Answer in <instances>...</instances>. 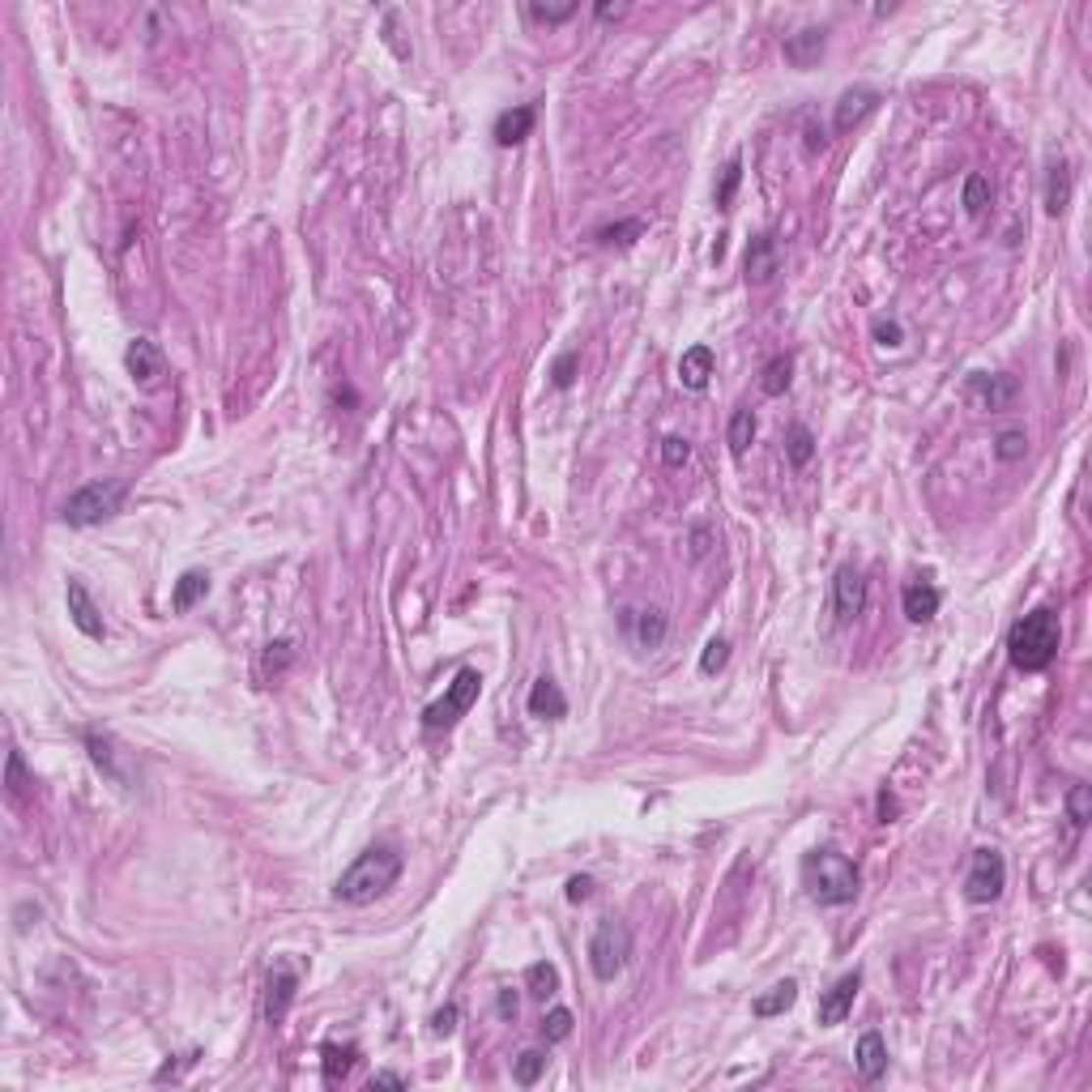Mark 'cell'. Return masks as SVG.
I'll return each instance as SVG.
<instances>
[{
  "label": "cell",
  "instance_id": "cell-1",
  "mask_svg": "<svg viewBox=\"0 0 1092 1092\" xmlns=\"http://www.w3.org/2000/svg\"><path fill=\"white\" fill-rule=\"evenodd\" d=\"M401 866H406V858L392 850V845H372V850H363L341 870V879L334 883V897L346 905H372L401 879Z\"/></svg>",
  "mask_w": 1092,
  "mask_h": 1092
},
{
  "label": "cell",
  "instance_id": "cell-2",
  "mask_svg": "<svg viewBox=\"0 0 1092 1092\" xmlns=\"http://www.w3.org/2000/svg\"><path fill=\"white\" fill-rule=\"evenodd\" d=\"M1059 645H1063V628H1059V615L1054 610H1028L1024 619L1012 623L1008 632V657L1015 670L1024 674H1037L1046 670L1054 657H1059Z\"/></svg>",
  "mask_w": 1092,
  "mask_h": 1092
},
{
  "label": "cell",
  "instance_id": "cell-3",
  "mask_svg": "<svg viewBox=\"0 0 1092 1092\" xmlns=\"http://www.w3.org/2000/svg\"><path fill=\"white\" fill-rule=\"evenodd\" d=\"M803 883L819 905H850L858 897V866L832 845H819L803 858Z\"/></svg>",
  "mask_w": 1092,
  "mask_h": 1092
},
{
  "label": "cell",
  "instance_id": "cell-4",
  "mask_svg": "<svg viewBox=\"0 0 1092 1092\" xmlns=\"http://www.w3.org/2000/svg\"><path fill=\"white\" fill-rule=\"evenodd\" d=\"M125 495H129L125 478H98V483H85L81 491H73L65 499V508H60V517H65V525H73V530H90V525L116 517Z\"/></svg>",
  "mask_w": 1092,
  "mask_h": 1092
},
{
  "label": "cell",
  "instance_id": "cell-5",
  "mask_svg": "<svg viewBox=\"0 0 1092 1092\" xmlns=\"http://www.w3.org/2000/svg\"><path fill=\"white\" fill-rule=\"evenodd\" d=\"M478 692H483V674H478L474 666L457 670V679L448 683V692L440 696L436 704H427V708H423V730H427V734L452 730V726H457V721H461V717H465V713H470V708H474Z\"/></svg>",
  "mask_w": 1092,
  "mask_h": 1092
},
{
  "label": "cell",
  "instance_id": "cell-6",
  "mask_svg": "<svg viewBox=\"0 0 1092 1092\" xmlns=\"http://www.w3.org/2000/svg\"><path fill=\"white\" fill-rule=\"evenodd\" d=\"M628 961H632V930L615 922V917L598 922L594 939H589V968H594V977L615 981L623 968H628Z\"/></svg>",
  "mask_w": 1092,
  "mask_h": 1092
},
{
  "label": "cell",
  "instance_id": "cell-7",
  "mask_svg": "<svg viewBox=\"0 0 1092 1092\" xmlns=\"http://www.w3.org/2000/svg\"><path fill=\"white\" fill-rule=\"evenodd\" d=\"M1008 888V862H1003L999 850H977L973 862H968V875H964V897L973 905H990L1003 897Z\"/></svg>",
  "mask_w": 1092,
  "mask_h": 1092
},
{
  "label": "cell",
  "instance_id": "cell-8",
  "mask_svg": "<svg viewBox=\"0 0 1092 1092\" xmlns=\"http://www.w3.org/2000/svg\"><path fill=\"white\" fill-rule=\"evenodd\" d=\"M81 743H85V752H90V759L98 768L107 772V777H112L116 785H125V790H132V759H129V752L125 747H120L112 734H98V730H85L81 734Z\"/></svg>",
  "mask_w": 1092,
  "mask_h": 1092
},
{
  "label": "cell",
  "instance_id": "cell-9",
  "mask_svg": "<svg viewBox=\"0 0 1092 1092\" xmlns=\"http://www.w3.org/2000/svg\"><path fill=\"white\" fill-rule=\"evenodd\" d=\"M294 990H299V968H294L290 961H278L274 968H269V977H265V1003H261V1012H265L269 1024L286 1020V1012H290V1003H294Z\"/></svg>",
  "mask_w": 1092,
  "mask_h": 1092
},
{
  "label": "cell",
  "instance_id": "cell-10",
  "mask_svg": "<svg viewBox=\"0 0 1092 1092\" xmlns=\"http://www.w3.org/2000/svg\"><path fill=\"white\" fill-rule=\"evenodd\" d=\"M866 606V581L858 568H837V576H832V615H837V623L845 628V623H854L858 615H862Z\"/></svg>",
  "mask_w": 1092,
  "mask_h": 1092
},
{
  "label": "cell",
  "instance_id": "cell-11",
  "mask_svg": "<svg viewBox=\"0 0 1092 1092\" xmlns=\"http://www.w3.org/2000/svg\"><path fill=\"white\" fill-rule=\"evenodd\" d=\"M968 397L977 401L981 410H1008L1012 401H1015V392H1020V380L1015 376H986V372H973L968 376Z\"/></svg>",
  "mask_w": 1092,
  "mask_h": 1092
},
{
  "label": "cell",
  "instance_id": "cell-12",
  "mask_svg": "<svg viewBox=\"0 0 1092 1092\" xmlns=\"http://www.w3.org/2000/svg\"><path fill=\"white\" fill-rule=\"evenodd\" d=\"M125 367H129V376L137 380L141 389H154L158 376L167 372V359H163V350H158L150 338H132L129 350H125Z\"/></svg>",
  "mask_w": 1092,
  "mask_h": 1092
},
{
  "label": "cell",
  "instance_id": "cell-13",
  "mask_svg": "<svg viewBox=\"0 0 1092 1092\" xmlns=\"http://www.w3.org/2000/svg\"><path fill=\"white\" fill-rule=\"evenodd\" d=\"M65 598H69V619H73V628H78L81 636H90V641H103V636H107V623H103V610L94 606L90 589H85L81 581H69Z\"/></svg>",
  "mask_w": 1092,
  "mask_h": 1092
},
{
  "label": "cell",
  "instance_id": "cell-14",
  "mask_svg": "<svg viewBox=\"0 0 1092 1092\" xmlns=\"http://www.w3.org/2000/svg\"><path fill=\"white\" fill-rule=\"evenodd\" d=\"M619 623H623V632H628L641 649H661V641H666V628H670L666 610H657V606H645V610H623V619H619Z\"/></svg>",
  "mask_w": 1092,
  "mask_h": 1092
},
{
  "label": "cell",
  "instance_id": "cell-15",
  "mask_svg": "<svg viewBox=\"0 0 1092 1092\" xmlns=\"http://www.w3.org/2000/svg\"><path fill=\"white\" fill-rule=\"evenodd\" d=\"M781 274V243L777 235H755L747 243V282L752 286H768Z\"/></svg>",
  "mask_w": 1092,
  "mask_h": 1092
},
{
  "label": "cell",
  "instance_id": "cell-16",
  "mask_svg": "<svg viewBox=\"0 0 1092 1092\" xmlns=\"http://www.w3.org/2000/svg\"><path fill=\"white\" fill-rule=\"evenodd\" d=\"M879 107V90H870V85H854V90H845L837 98V112H832V129L837 132H850L858 129L862 120Z\"/></svg>",
  "mask_w": 1092,
  "mask_h": 1092
},
{
  "label": "cell",
  "instance_id": "cell-17",
  "mask_svg": "<svg viewBox=\"0 0 1092 1092\" xmlns=\"http://www.w3.org/2000/svg\"><path fill=\"white\" fill-rule=\"evenodd\" d=\"M858 986H862V973H845L841 981H832V986L824 990V999H819V1024L824 1028H832V1024H841L845 1015H850V1008H854V995H858Z\"/></svg>",
  "mask_w": 1092,
  "mask_h": 1092
},
{
  "label": "cell",
  "instance_id": "cell-18",
  "mask_svg": "<svg viewBox=\"0 0 1092 1092\" xmlns=\"http://www.w3.org/2000/svg\"><path fill=\"white\" fill-rule=\"evenodd\" d=\"M824 47H828V30L824 26H806L799 34H790V39L781 43V52H785V60H790L794 69H811L815 60L824 56Z\"/></svg>",
  "mask_w": 1092,
  "mask_h": 1092
},
{
  "label": "cell",
  "instance_id": "cell-19",
  "mask_svg": "<svg viewBox=\"0 0 1092 1092\" xmlns=\"http://www.w3.org/2000/svg\"><path fill=\"white\" fill-rule=\"evenodd\" d=\"M534 120H538V112L530 103H521V107H508V112H499L495 116V129H491V137H495V145H521L525 137H530L534 132Z\"/></svg>",
  "mask_w": 1092,
  "mask_h": 1092
},
{
  "label": "cell",
  "instance_id": "cell-20",
  "mask_svg": "<svg viewBox=\"0 0 1092 1092\" xmlns=\"http://www.w3.org/2000/svg\"><path fill=\"white\" fill-rule=\"evenodd\" d=\"M530 713L534 717H543V721H559V717H568V696L559 692V683L555 679H538L534 683V692H530Z\"/></svg>",
  "mask_w": 1092,
  "mask_h": 1092
},
{
  "label": "cell",
  "instance_id": "cell-21",
  "mask_svg": "<svg viewBox=\"0 0 1092 1092\" xmlns=\"http://www.w3.org/2000/svg\"><path fill=\"white\" fill-rule=\"evenodd\" d=\"M854 1063H858V1075L875 1084V1079L888 1071V1046H883V1037L879 1033H862V1037H858Z\"/></svg>",
  "mask_w": 1092,
  "mask_h": 1092
},
{
  "label": "cell",
  "instance_id": "cell-22",
  "mask_svg": "<svg viewBox=\"0 0 1092 1092\" xmlns=\"http://www.w3.org/2000/svg\"><path fill=\"white\" fill-rule=\"evenodd\" d=\"M1066 205H1071V167L1063 158H1050L1046 167V214L1059 218Z\"/></svg>",
  "mask_w": 1092,
  "mask_h": 1092
},
{
  "label": "cell",
  "instance_id": "cell-23",
  "mask_svg": "<svg viewBox=\"0 0 1092 1092\" xmlns=\"http://www.w3.org/2000/svg\"><path fill=\"white\" fill-rule=\"evenodd\" d=\"M713 367H717V359H713V350H708V346L683 350V359H679V380H683V389L701 392V389L708 385V376H713Z\"/></svg>",
  "mask_w": 1092,
  "mask_h": 1092
},
{
  "label": "cell",
  "instance_id": "cell-24",
  "mask_svg": "<svg viewBox=\"0 0 1092 1092\" xmlns=\"http://www.w3.org/2000/svg\"><path fill=\"white\" fill-rule=\"evenodd\" d=\"M939 602H943L939 589L926 585V581H922V585H910V589L901 594V606H905V619H910V623H930V619L939 615Z\"/></svg>",
  "mask_w": 1092,
  "mask_h": 1092
},
{
  "label": "cell",
  "instance_id": "cell-25",
  "mask_svg": "<svg viewBox=\"0 0 1092 1092\" xmlns=\"http://www.w3.org/2000/svg\"><path fill=\"white\" fill-rule=\"evenodd\" d=\"M794 1003H799V981H777V986L768 990V995H759L755 1003H752V1015H759V1020H772V1015H785L794 1008Z\"/></svg>",
  "mask_w": 1092,
  "mask_h": 1092
},
{
  "label": "cell",
  "instance_id": "cell-26",
  "mask_svg": "<svg viewBox=\"0 0 1092 1092\" xmlns=\"http://www.w3.org/2000/svg\"><path fill=\"white\" fill-rule=\"evenodd\" d=\"M354 1063H359V1046H338V1041H325L321 1046V1071L329 1084L346 1079L354 1071Z\"/></svg>",
  "mask_w": 1092,
  "mask_h": 1092
},
{
  "label": "cell",
  "instance_id": "cell-27",
  "mask_svg": "<svg viewBox=\"0 0 1092 1092\" xmlns=\"http://www.w3.org/2000/svg\"><path fill=\"white\" fill-rule=\"evenodd\" d=\"M210 594V576L205 572H183L180 581H176V594H171V610H180V615H188V610L201 602V598Z\"/></svg>",
  "mask_w": 1092,
  "mask_h": 1092
},
{
  "label": "cell",
  "instance_id": "cell-28",
  "mask_svg": "<svg viewBox=\"0 0 1092 1092\" xmlns=\"http://www.w3.org/2000/svg\"><path fill=\"white\" fill-rule=\"evenodd\" d=\"M794 385V359L790 354H777V359L764 363V376H759V389L768 392V397H781L785 389Z\"/></svg>",
  "mask_w": 1092,
  "mask_h": 1092
},
{
  "label": "cell",
  "instance_id": "cell-29",
  "mask_svg": "<svg viewBox=\"0 0 1092 1092\" xmlns=\"http://www.w3.org/2000/svg\"><path fill=\"white\" fill-rule=\"evenodd\" d=\"M752 440H755V414H752V410H734L730 432H726L730 452H734V457H743V452L752 448Z\"/></svg>",
  "mask_w": 1092,
  "mask_h": 1092
},
{
  "label": "cell",
  "instance_id": "cell-30",
  "mask_svg": "<svg viewBox=\"0 0 1092 1092\" xmlns=\"http://www.w3.org/2000/svg\"><path fill=\"white\" fill-rule=\"evenodd\" d=\"M785 452H790V465H794V470H806V465H811V457H815V436H811V427L794 423Z\"/></svg>",
  "mask_w": 1092,
  "mask_h": 1092
},
{
  "label": "cell",
  "instance_id": "cell-31",
  "mask_svg": "<svg viewBox=\"0 0 1092 1092\" xmlns=\"http://www.w3.org/2000/svg\"><path fill=\"white\" fill-rule=\"evenodd\" d=\"M1066 819H1071V828H1084L1092 819V790L1084 781H1075L1071 790H1066Z\"/></svg>",
  "mask_w": 1092,
  "mask_h": 1092
},
{
  "label": "cell",
  "instance_id": "cell-32",
  "mask_svg": "<svg viewBox=\"0 0 1092 1092\" xmlns=\"http://www.w3.org/2000/svg\"><path fill=\"white\" fill-rule=\"evenodd\" d=\"M525 986H530L538 999L555 995V990H559V973H555V964H546V961L530 964V968H525Z\"/></svg>",
  "mask_w": 1092,
  "mask_h": 1092
},
{
  "label": "cell",
  "instance_id": "cell-33",
  "mask_svg": "<svg viewBox=\"0 0 1092 1092\" xmlns=\"http://www.w3.org/2000/svg\"><path fill=\"white\" fill-rule=\"evenodd\" d=\"M543 1071H546V1054L543 1050H525V1054H517V1063H512V1075H517V1084H538V1079H543Z\"/></svg>",
  "mask_w": 1092,
  "mask_h": 1092
},
{
  "label": "cell",
  "instance_id": "cell-34",
  "mask_svg": "<svg viewBox=\"0 0 1092 1092\" xmlns=\"http://www.w3.org/2000/svg\"><path fill=\"white\" fill-rule=\"evenodd\" d=\"M641 235H645V223H641V218H628V223L602 227V231H598L594 239H598V243H606V248H610V243H619V248H628V243H636Z\"/></svg>",
  "mask_w": 1092,
  "mask_h": 1092
},
{
  "label": "cell",
  "instance_id": "cell-35",
  "mask_svg": "<svg viewBox=\"0 0 1092 1092\" xmlns=\"http://www.w3.org/2000/svg\"><path fill=\"white\" fill-rule=\"evenodd\" d=\"M739 183H743V163H739V158H730L726 171H721V183H717V210H730Z\"/></svg>",
  "mask_w": 1092,
  "mask_h": 1092
},
{
  "label": "cell",
  "instance_id": "cell-36",
  "mask_svg": "<svg viewBox=\"0 0 1092 1092\" xmlns=\"http://www.w3.org/2000/svg\"><path fill=\"white\" fill-rule=\"evenodd\" d=\"M1028 452V436L1020 432V427H1012V432H999V440H995V457L999 461H1020Z\"/></svg>",
  "mask_w": 1092,
  "mask_h": 1092
},
{
  "label": "cell",
  "instance_id": "cell-37",
  "mask_svg": "<svg viewBox=\"0 0 1092 1092\" xmlns=\"http://www.w3.org/2000/svg\"><path fill=\"white\" fill-rule=\"evenodd\" d=\"M572 1024H576V1015H572L568 1008H555V1012L543 1015V1037H546V1041H568V1037H572Z\"/></svg>",
  "mask_w": 1092,
  "mask_h": 1092
},
{
  "label": "cell",
  "instance_id": "cell-38",
  "mask_svg": "<svg viewBox=\"0 0 1092 1092\" xmlns=\"http://www.w3.org/2000/svg\"><path fill=\"white\" fill-rule=\"evenodd\" d=\"M726 661H730V641H726V636H713V641L704 645V653H701V674L726 670Z\"/></svg>",
  "mask_w": 1092,
  "mask_h": 1092
},
{
  "label": "cell",
  "instance_id": "cell-39",
  "mask_svg": "<svg viewBox=\"0 0 1092 1092\" xmlns=\"http://www.w3.org/2000/svg\"><path fill=\"white\" fill-rule=\"evenodd\" d=\"M525 18L530 22H538V26H559V22H568V18H576V5H559V9H550V5H525Z\"/></svg>",
  "mask_w": 1092,
  "mask_h": 1092
},
{
  "label": "cell",
  "instance_id": "cell-40",
  "mask_svg": "<svg viewBox=\"0 0 1092 1092\" xmlns=\"http://www.w3.org/2000/svg\"><path fill=\"white\" fill-rule=\"evenodd\" d=\"M990 205V180L986 176H968L964 180V210L968 214H981Z\"/></svg>",
  "mask_w": 1092,
  "mask_h": 1092
},
{
  "label": "cell",
  "instance_id": "cell-41",
  "mask_svg": "<svg viewBox=\"0 0 1092 1092\" xmlns=\"http://www.w3.org/2000/svg\"><path fill=\"white\" fill-rule=\"evenodd\" d=\"M290 657H294V645H290V641H274V645H265L261 670H265V674H282V670L290 666Z\"/></svg>",
  "mask_w": 1092,
  "mask_h": 1092
},
{
  "label": "cell",
  "instance_id": "cell-42",
  "mask_svg": "<svg viewBox=\"0 0 1092 1092\" xmlns=\"http://www.w3.org/2000/svg\"><path fill=\"white\" fill-rule=\"evenodd\" d=\"M661 461H666L670 470H679V465L692 461V444H687L683 436H666L661 440Z\"/></svg>",
  "mask_w": 1092,
  "mask_h": 1092
},
{
  "label": "cell",
  "instance_id": "cell-43",
  "mask_svg": "<svg viewBox=\"0 0 1092 1092\" xmlns=\"http://www.w3.org/2000/svg\"><path fill=\"white\" fill-rule=\"evenodd\" d=\"M576 367H581V354H576V350L559 354L555 367H550V385H555V389H568L572 380H576Z\"/></svg>",
  "mask_w": 1092,
  "mask_h": 1092
},
{
  "label": "cell",
  "instance_id": "cell-44",
  "mask_svg": "<svg viewBox=\"0 0 1092 1092\" xmlns=\"http://www.w3.org/2000/svg\"><path fill=\"white\" fill-rule=\"evenodd\" d=\"M870 334H875L879 346H892V350H897L901 341H905V329H901L897 321H875V329H870Z\"/></svg>",
  "mask_w": 1092,
  "mask_h": 1092
},
{
  "label": "cell",
  "instance_id": "cell-45",
  "mask_svg": "<svg viewBox=\"0 0 1092 1092\" xmlns=\"http://www.w3.org/2000/svg\"><path fill=\"white\" fill-rule=\"evenodd\" d=\"M26 785H30V781H26V764H22V752H9V794L18 799Z\"/></svg>",
  "mask_w": 1092,
  "mask_h": 1092
},
{
  "label": "cell",
  "instance_id": "cell-46",
  "mask_svg": "<svg viewBox=\"0 0 1092 1092\" xmlns=\"http://www.w3.org/2000/svg\"><path fill=\"white\" fill-rule=\"evenodd\" d=\"M589 897H594V879H589V875H572V879H568V901L581 905V901H589Z\"/></svg>",
  "mask_w": 1092,
  "mask_h": 1092
},
{
  "label": "cell",
  "instance_id": "cell-47",
  "mask_svg": "<svg viewBox=\"0 0 1092 1092\" xmlns=\"http://www.w3.org/2000/svg\"><path fill=\"white\" fill-rule=\"evenodd\" d=\"M495 1012L504 1015V1020H517V1012H521V999H517V990H499V999H495Z\"/></svg>",
  "mask_w": 1092,
  "mask_h": 1092
},
{
  "label": "cell",
  "instance_id": "cell-48",
  "mask_svg": "<svg viewBox=\"0 0 1092 1092\" xmlns=\"http://www.w3.org/2000/svg\"><path fill=\"white\" fill-rule=\"evenodd\" d=\"M708 546H713V534H708L704 525H696V530H692V559H704Z\"/></svg>",
  "mask_w": 1092,
  "mask_h": 1092
},
{
  "label": "cell",
  "instance_id": "cell-49",
  "mask_svg": "<svg viewBox=\"0 0 1092 1092\" xmlns=\"http://www.w3.org/2000/svg\"><path fill=\"white\" fill-rule=\"evenodd\" d=\"M432 1028H436V1033H440V1037H448V1033H452V1028H457V1008H452V1003H448V1008H444V1012H436V1020H432Z\"/></svg>",
  "mask_w": 1092,
  "mask_h": 1092
},
{
  "label": "cell",
  "instance_id": "cell-50",
  "mask_svg": "<svg viewBox=\"0 0 1092 1092\" xmlns=\"http://www.w3.org/2000/svg\"><path fill=\"white\" fill-rule=\"evenodd\" d=\"M875 806H879V824H888V819H897V811H901V806H897V799H892L888 790H879V803H875Z\"/></svg>",
  "mask_w": 1092,
  "mask_h": 1092
},
{
  "label": "cell",
  "instance_id": "cell-51",
  "mask_svg": "<svg viewBox=\"0 0 1092 1092\" xmlns=\"http://www.w3.org/2000/svg\"><path fill=\"white\" fill-rule=\"evenodd\" d=\"M372 1084H389V1088H406V1079L401 1075H392V1071H376V1079Z\"/></svg>",
  "mask_w": 1092,
  "mask_h": 1092
},
{
  "label": "cell",
  "instance_id": "cell-52",
  "mask_svg": "<svg viewBox=\"0 0 1092 1092\" xmlns=\"http://www.w3.org/2000/svg\"><path fill=\"white\" fill-rule=\"evenodd\" d=\"M598 18L610 22V18H623V5H598Z\"/></svg>",
  "mask_w": 1092,
  "mask_h": 1092
}]
</instances>
